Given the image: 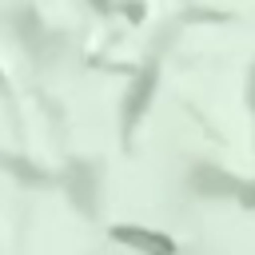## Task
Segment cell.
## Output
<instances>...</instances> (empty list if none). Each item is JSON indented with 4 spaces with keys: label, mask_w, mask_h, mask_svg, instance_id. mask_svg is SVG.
Wrapping results in <instances>:
<instances>
[{
    "label": "cell",
    "mask_w": 255,
    "mask_h": 255,
    "mask_svg": "<svg viewBox=\"0 0 255 255\" xmlns=\"http://www.w3.org/2000/svg\"><path fill=\"white\" fill-rule=\"evenodd\" d=\"M191 187L199 195H231V199H243V203L255 207V187L235 179V175H227V171H219V167H195L191 171Z\"/></svg>",
    "instance_id": "6da1fadb"
},
{
    "label": "cell",
    "mask_w": 255,
    "mask_h": 255,
    "mask_svg": "<svg viewBox=\"0 0 255 255\" xmlns=\"http://www.w3.org/2000/svg\"><path fill=\"white\" fill-rule=\"evenodd\" d=\"M116 239L128 243L131 251H143V255H175V243L159 231H143V227H116Z\"/></svg>",
    "instance_id": "7a4b0ae2"
},
{
    "label": "cell",
    "mask_w": 255,
    "mask_h": 255,
    "mask_svg": "<svg viewBox=\"0 0 255 255\" xmlns=\"http://www.w3.org/2000/svg\"><path fill=\"white\" fill-rule=\"evenodd\" d=\"M151 84H155V72L147 68V76H139V84L131 88V100H128V108H124V124L131 128L135 120H139V112L147 108V100H151Z\"/></svg>",
    "instance_id": "3957f363"
},
{
    "label": "cell",
    "mask_w": 255,
    "mask_h": 255,
    "mask_svg": "<svg viewBox=\"0 0 255 255\" xmlns=\"http://www.w3.org/2000/svg\"><path fill=\"white\" fill-rule=\"evenodd\" d=\"M251 108H255V72H251Z\"/></svg>",
    "instance_id": "277c9868"
},
{
    "label": "cell",
    "mask_w": 255,
    "mask_h": 255,
    "mask_svg": "<svg viewBox=\"0 0 255 255\" xmlns=\"http://www.w3.org/2000/svg\"><path fill=\"white\" fill-rule=\"evenodd\" d=\"M96 4H100V8H108V0H96Z\"/></svg>",
    "instance_id": "5b68a950"
}]
</instances>
